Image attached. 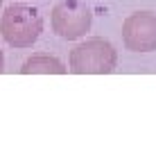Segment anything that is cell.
Here are the masks:
<instances>
[{"label": "cell", "instance_id": "8992f818", "mask_svg": "<svg viewBox=\"0 0 156 154\" xmlns=\"http://www.w3.org/2000/svg\"><path fill=\"white\" fill-rule=\"evenodd\" d=\"M5 70V57H2V50H0V73Z\"/></svg>", "mask_w": 156, "mask_h": 154}, {"label": "cell", "instance_id": "3957f363", "mask_svg": "<svg viewBox=\"0 0 156 154\" xmlns=\"http://www.w3.org/2000/svg\"><path fill=\"white\" fill-rule=\"evenodd\" d=\"M52 30L66 41L82 39L93 25V12L82 0H63L52 9Z\"/></svg>", "mask_w": 156, "mask_h": 154}, {"label": "cell", "instance_id": "52a82bcc", "mask_svg": "<svg viewBox=\"0 0 156 154\" xmlns=\"http://www.w3.org/2000/svg\"><path fill=\"white\" fill-rule=\"evenodd\" d=\"M0 5H2V0H0Z\"/></svg>", "mask_w": 156, "mask_h": 154}, {"label": "cell", "instance_id": "6da1fadb", "mask_svg": "<svg viewBox=\"0 0 156 154\" xmlns=\"http://www.w3.org/2000/svg\"><path fill=\"white\" fill-rule=\"evenodd\" d=\"M43 32L39 9L27 5H9L0 14V36L12 48H32Z\"/></svg>", "mask_w": 156, "mask_h": 154}, {"label": "cell", "instance_id": "277c9868", "mask_svg": "<svg viewBox=\"0 0 156 154\" xmlns=\"http://www.w3.org/2000/svg\"><path fill=\"white\" fill-rule=\"evenodd\" d=\"M122 41L131 52H154L156 50V14L136 12L122 23Z\"/></svg>", "mask_w": 156, "mask_h": 154}, {"label": "cell", "instance_id": "7a4b0ae2", "mask_svg": "<svg viewBox=\"0 0 156 154\" xmlns=\"http://www.w3.org/2000/svg\"><path fill=\"white\" fill-rule=\"evenodd\" d=\"M118 66V50L106 39H93L70 50V68L75 75H109Z\"/></svg>", "mask_w": 156, "mask_h": 154}, {"label": "cell", "instance_id": "5b68a950", "mask_svg": "<svg viewBox=\"0 0 156 154\" xmlns=\"http://www.w3.org/2000/svg\"><path fill=\"white\" fill-rule=\"evenodd\" d=\"M66 70L68 68L57 57H50V55H34L20 68L23 75H36V73H43V75H63Z\"/></svg>", "mask_w": 156, "mask_h": 154}]
</instances>
